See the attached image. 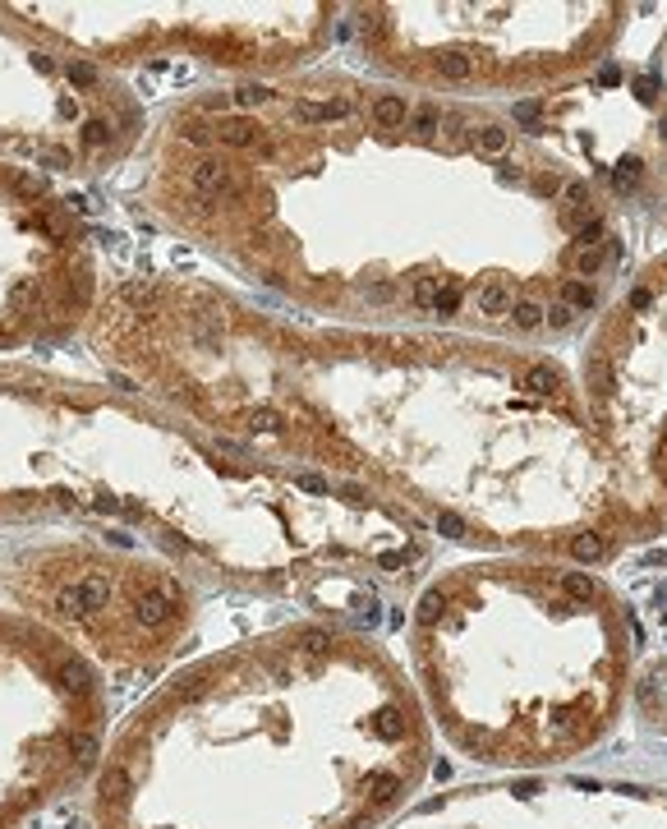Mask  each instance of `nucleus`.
I'll use <instances>...</instances> for the list:
<instances>
[{
    "label": "nucleus",
    "mask_w": 667,
    "mask_h": 829,
    "mask_svg": "<svg viewBox=\"0 0 667 829\" xmlns=\"http://www.w3.org/2000/svg\"><path fill=\"white\" fill-rule=\"evenodd\" d=\"M415 709L364 645L285 627L185 663L101 746L97 829H368L410 788Z\"/></svg>",
    "instance_id": "nucleus-1"
},
{
    "label": "nucleus",
    "mask_w": 667,
    "mask_h": 829,
    "mask_svg": "<svg viewBox=\"0 0 667 829\" xmlns=\"http://www.w3.org/2000/svg\"><path fill=\"white\" fill-rule=\"evenodd\" d=\"M364 520V488L276 470L129 387L0 360V530L129 534L189 581L276 595L345 558L401 572Z\"/></svg>",
    "instance_id": "nucleus-2"
},
{
    "label": "nucleus",
    "mask_w": 667,
    "mask_h": 829,
    "mask_svg": "<svg viewBox=\"0 0 667 829\" xmlns=\"http://www.w3.org/2000/svg\"><path fill=\"white\" fill-rule=\"evenodd\" d=\"M10 608L69 641L101 677H143L180 654L198 618V581L162 553H129L92 530L42 534L5 553Z\"/></svg>",
    "instance_id": "nucleus-3"
},
{
    "label": "nucleus",
    "mask_w": 667,
    "mask_h": 829,
    "mask_svg": "<svg viewBox=\"0 0 667 829\" xmlns=\"http://www.w3.org/2000/svg\"><path fill=\"white\" fill-rule=\"evenodd\" d=\"M106 728L110 696L97 663L28 613L0 608V829H23L88 784Z\"/></svg>",
    "instance_id": "nucleus-4"
},
{
    "label": "nucleus",
    "mask_w": 667,
    "mask_h": 829,
    "mask_svg": "<svg viewBox=\"0 0 667 829\" xmlns=\"http://www.w3.org/2000/svg\"><path fill=\"white\" fill-rule=\"evenodd\" d=\"M37 33L88 55L92 65L120 74L162 60L217 69L230 78H272L322 51L331 33V5H14Z\"/></svg>",
    "instance_id": "nucleus-5"
},
{
    "label": "nucleus",
    "mask_w": 667,
    "mask_h": 829,
    "mask_svg": "<svg viewBox=\"0 0 667 829\" xmlns=\"http://www.w3.org/2000/svg\"><path fill=\"white\" fill-rule=\"evenodd\" d=\"M143 139L148 106L120 74L0 5V162L42 180H97L134 162Z\"/></svg>",
    "instance_id": "nucleus-6"
},
{
    "label": "nucleus",
    "mask_w": 667,
    "mask_h": 829,
    "mask_svg": "<svg viewBox=\"0 0 667 829\" xmlns=\"http://www.w3.org/2000/svg\"><path fill=\"white\" fill-rule=\"evenodd\" d=\"M101 286L97 244L65 194L0 162V360L83 332Z\"/></svg>",
    "instance_id": "nucleus-7"
},
{
    "label": "nucleus",
    "mask_w": 667,
    "mask_h": 829,
    "mask_svg": "<svg viewBox=\"0 0 667 829\" xmlns=\"http://www.w3.org/2000/svg\"><path fill=\"white\" fill-rule=\"evenodd\" d=\"M515 387H520V397H529V401H547V397H557L561 374L552 364H525L515 374Z\"/></svg>",
    "instance_id": "nucleus-8"
},
{
    "label": "nucleus",
    "mask_w": 667,
    "mask_h": 829,
    "mask_svg": "<svg viewBox=\"0 0 667 829\" xmlns=\"http://www.w3.org/2000/svg\"><path fill=\"white\" fill-rule=\"evenodd\" d=\"M543 318H547V304H538L534 295H525V299H515V309H511V323L520 332H534V327H543Z\"/></svg>",
    "instance_id": "nucleus-9"
},
{
    "label": "nucleus",
    "mask_w": 667,
    "mask_h": 829,
    "mask_svg": "<svg viewBox=\"0 0 667 829\" xmlns=\"http://www.w3.org/2000/svg\"><path fill=\"white\" fill-rule=\"evenodd\" d=\"M561 590H566V599H575V604H589L594 599V581L584 572H566L561 576Z\"/></svg>",
    "instance_id": "nucleus-10"
},
{
    "label": "nucleus",
    "mask_w": 667,
    "mask_h": 829,
    "mask_svg": "<svg viewBox=\"0 0 667 829\" xmlns=\"http://www.w3.org/2000/svg\"><path fill=\"white\" fill-rule=\"evenodd\" d=\"M561 304H566V309H594V290L584 286V281H566V290H561Z\"/></svg>",
    "instance_id": "nucleus-11"
},
{
    "label": "nucleus",
    "mask_w": 667,
    "mask_h": 829,
    "mask_svg": "<svg viewBox=\"0 0 667 829\" xmlns=\"http://www.w3.org/2000/svg\"><path fill=\"white\" fill-rule=\"evenodd\" d=\"M571 553H575V562H594V558H603V534H575Z\"/></svg>",
    "instance_id": "nucleus-12"
},
{
    "label": "nucleus",
    "mask_w": 667,
    "mask_h": 829,
    "mask_svg": "<svg viewBox=\"0 0 667 829\" xmlns=\"http://www.w3.org/2000/svg\"><path fill=\"white\" fill-rule=\"evenodd\" d=\"M612 185L617 189H635V185H640V157H622V162H617Z\"/></svg>",
    "instance_id": "nucleus-13"
},
{
    "label": "nucleus",
    "mask_w": 667,
    "mask_h": 829,
    "mask_svg": "<svg viewBox=\"0 0 667 829\" xmlns=\"http://www.w3.org/2000/svg\"><path fill=\"white\" fill-rule=\"evenodd\" d=\"M603 258H608L603 249H580V258H575V272H580V276H594V272L603 267Z\"/></svg>",
    "instance_id": "nucleus-14"
},
{
    "label": "nucleus",
    "mask_w": 667,
    "mask_h": 829,
    "mask_svg": "<svg viewBox=\"0 0 667 829\" xmlns=\"http://www.w3.org/2000/svg\"><path fill=\"white\" fill-rule=\"evenodd\" d=\"M561 199H566V208H584L589 185H584V180H566V185H561Z\"/></svg>",
    "instance_id": "nucleus-15"
},
{
    "label": "nucleus",
    "mask_w": 667,
    "mask_h": 829,
    "mask_svg": "<svg viewBox=\"0 0 667 829\" xmlns=\"http://www.w3.org/2000/svg\"><path fill=\"white\" fill-rule=\"evenodd\" d=\"M584 374L594 378V387H598V392H612V369L603 364V360H589V364H584Z\"/></svg>",
    "instance_id": "nucleus-16"
},
{
    "label": "nucleus",
    "mask_w": 667,
    "mask_h": 829,
    "mask_svg": "<svg viewBox=\"0 0 667 829\" xmlns=\"http://www.w3.org/2000/svg\"><path fill=\"white\" fill-rule=\"evenodd\" d=\"M571 318H575V309H566V304H552V309H547V318L543 323H552V327H566V323Z\"/></svg>",
    "instance_id": "nucleus-17"
},
{
    "label": "nucleus",
    "mask_w": 667,
    "mask_h": 829,
    "mask_svg": "<svg viewBox=\"0 0 667 829\" xmlns=\"http://www.w3.org/2000/svg\"><path fill=\"white\" fill-rule=\"evenodd\" d=\"M635 88H640V97L649 101V97H654V92H658V78H654V74H645V78H640V83H635Z\"/></svg>",
    "instance_id": "nucleus-18"
},
{
    "label": "nucleus",
    "mask_w": 667,
    "mask_h": 829,
    "mask_svg": "<svg viewBox=\"0 0 667 829\" xmlns=\"http://www.w3.org/2000/svg\"><path fill=\"white\" fill-rule=\"evenodd\" d=\"M598 83H622V69H617V65H603V69H598Z\"/></svg>",
    "instance_id": "nucleus-19"
},
{
    "label": "nucleus",
    "mask_w": 667,
    "mask_h": 829,
    "mask_svg": "<svg viewBox=\"0 0 667 829\" xmlns=\"http://www.w3.org/2000/svg\"><path fill=\"white\" fill-rule=\"evenodd\" d=\"M663 139H667V120H663Z\"/></svg>",
    "instance_id": "nucleus-20"
}]
</instances>
